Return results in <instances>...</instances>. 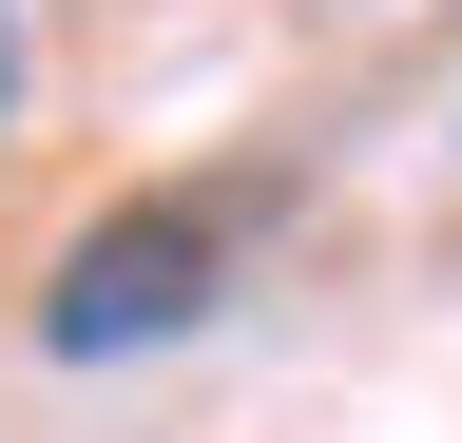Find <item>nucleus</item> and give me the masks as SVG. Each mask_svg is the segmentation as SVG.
<instances>
[{
  "label": "nucleus",
  "mask_w": 462,
  "mask_h": 443,
  "mask_svg": "<svg viewBox=\"0 0 462 443\" xmlns=\"http://www.w3.org/2000/svg\"><path fill=\"white\" fill-rule=\"evenodd\" d=\"M212 290H231V212H212V193H135V212H97V232L58 251L39 328H58L78 366H116V347H173Z\"/></svg>",
  "instance_id": "1"
},
{
  "label": "nucleus",
  "mask_w": 462,
  "mask_h": 443,
  "mask_svg": "<svg viewBox=\"0 0 462 443\" xmlns=\"http://www.w3.org/2000/svg\"><path fill=\"white\" fill-rule=\"evenodd\" d=\"M0 116H20V0H0Z\"/></svg>",
  "instance_id": "2"
}]
</instances>
